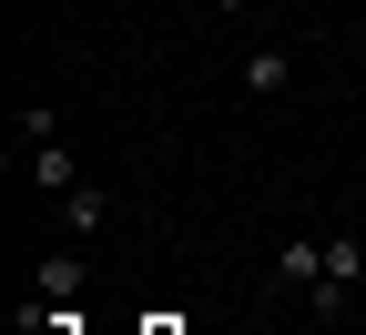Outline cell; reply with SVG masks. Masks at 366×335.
Masks as SVG:
<instances>
[{
    "label": "cell",
    "mask_w": 366,
    "mask_h": 335,
    "mask_svg": "<svg viewBox=\"0 0 366 335\" xmlns=\"http://www.w3.org/2000/svg\"><path fill=\"white\" fill-rule=\"evenodd\" d=\"M71 295H81V254L51 244V254H41V274H31V325H41V315H61Z\"/></svg>",
    "instance_id": "obj_1"
},
{
    "label": "cell",
    "mask_w": 366,
    "mask_h": 335,
    "mask_svg": "<svg viewBox=\"0 0 366 335\" xmlns=\"http://www.w3.org/2000/svg\"><path fill=\"white\" fill-rule=\"evenodd\" d=\"M285 81H295V51H285V41H254V51H244V91H254V102H274Z\"/></svg>",
    "instance_id": "obj_2"
},
{
    "label": "cell",
    "mask_w": 366,
    "mask_h": 335,
    "mask_svg": "<svg viewBox=\"0 0 366 335\" xmlns=\"http://www.w3.org/2000/svg\"><path fill=\"white\" fill-rule=\"evenodd\" d=\"M102 224H112V194H102V183L81 173L71 194H61V234H102Z\"/></svg>",
    "instance_id": "obj_3"
},
{
    "label": "cell",
    "mask_w": 366,
    "mask_h": 335,
    "mask_svg": "<svg viewBox=\"0 0 366 335\" xmlns=\"http://www.w3.org/2000/svg\"><path fill=\"white\" fill-rule=\"evenodd\" d=\"M274 274H285L295 295H326V244H274Z\"/></svg>",
    "instance_id": "obj_4"
},
{
    "label": "cell",
    "mask_w": 366,
    "mask_h": 335,
    "mask_svg": "<svg viewBox=\"0 0 366 335\" xmlns=\"http://www.w3.org/2000/svg\"><path fill=\"white\" fill-rule=\"evenodd\" d=\"M356 274H366V244H346V234H326V295H315V315H326V305L346 295Z\"/></svg>",
    "instance_id": "obj_5"
},
{
    "label": "cell",
    "mask_w": 366,
    "mask_h": 335,
    "mask_svg": "<svg viewBox=\"0 0 366 335\" xmlns=\"http://www.w3.org/2000/svg\"><path fill=\"white\" fill-rule=\"evenodd\" d=\"M21 173H31V183H41V194H71V183H81V163H71V153H61V142H41V153H31V163H21Z\"/></svg>",
    "instance_id": "obj_6"
},
{
    "label": "cell",
    "mask_w": 366,
    "mask_h": 335,
    "mask_svg": "<svg viewBox=\"0 0 366 335\" xmlns=\"http://www.w3.org/2000/svg\"><path fill=\"white\" fill-rule=\"evenodd\" d=\"M41 142H61V122H51V102H21V122H11V153H41Z\"/></svg>",
    "instance_id": "obj_7"
},
{
    "label": "cell",
    "mask_w": 366,
    "mask_h": 335,
    "mask_svg": "<svg viewBox=\"0 0 366 335\" xmlns=\"http://www.w3.org/2000/svg\"><path fill=\"white\" fill-rule=\"evenodd\" d=\"M204 11H224V21H234V11H254V0H204Z\"/></svg>",
    "instance_id": "obj_8"
}]
</instances>
